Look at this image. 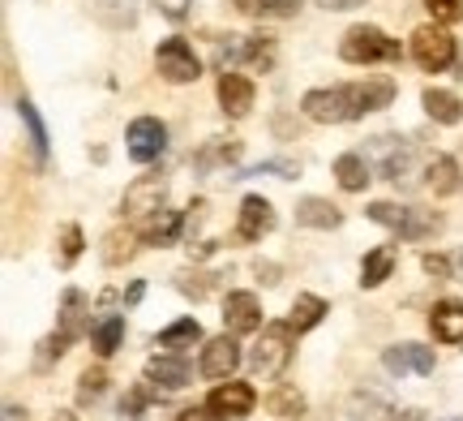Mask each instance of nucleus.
<instances>
[{"label":"nucleus","instance_id":"obj_1","mask_svg":"<svg viewBox=\"0 0 463 421\" xmlns=\"http://www.w3.org/2000/svg\"><path fill=\"white\" fill-rule=\"evenodd\" d=\"M391 100H395V82L391 78H364V82L309 91L300 100V112L309 120H317V125H344V120H356L364 112H378Z\"/></svg>","mask_w":463,"mask_h":421},{"label":"nucleus","instance_id":"obj_2","mask_svg":"<svg viewBox=\"0 0 463 421\" xmlns=\"http://www.w3.org/2000/svg\"><path fill=\"white\" fill-rule=\"evenodd\" d=\"M292 336H297V327H292V322H270V327H262V336H258L253 353H249V366H253L258 378H279V374L288 370L292 349H297Z\"/></svg>","mask_w":463,"mask_h":421},{"label":"nucleus","instance_id":"obj_3","mask_svg":"<svg viewBox=\"0 0 463 421\" xmlns=\"http://www.w3.org/2000/svg\"><path fill=\"white\" fill-rule=\"evenodd\" d=\"M369 219L399 236H408V241H420V236L442 228V219L433 211H416V206H399V203H369Z\"/></svg>","mask_w":463,"mask_h":421},{"label":"nucleus","instance_id":"obj_4","mask_svg":"<svg viewBox=\"0 0 463 421\" xmlns=\"http://www.w3.org/2000/svg\"><path fill=\"white\" fill-rule=\"evenodd\" d=\"M339 56L352 65H373V61H399V43L386 39L378 26H352L339 43Z\"/></svg>","mask_w":463,"mask_h":421},{"label":"nucleus","instance_id":"obj_5","mask_svg":"<svg viewBox=\"0 0 463 421\" xmlns=\"http://www.w3.org/2000/svg\"><path fill=\"white\" fill-rule=\"evenodd\" d=\"M412 61L425 73H442V69L455 65V39L442 26H420L412 34Z\"/></svg>","mask_w":463,"mask_h":421},{"label":"nucleus","instance_id":"obj_6","mask_svg":"<svg viewBox=\"0 0 463 421\" xmlns=\"http://www.w3.org/2000/svg\"><path fill=\"white\" fill-rule=\"evenodd\" d=\"M155 65H159V73L167 82H198L202 73V61L194 56V48L184 39H164L159 52H155Z\"/></svg>","mask_w":463,"mask_h":421},{"label":"nucleus","instance_id":"obj_7","mask_svg":"<svg viewBox=\"0 0 463 421\" xmlns=\"http://www.w3.org/2000/svg\"><path fill=\"white\" fill-rule=\"evenodd\" d=\"M125 142H129V155L137 159V164H155L159 155H164L167 147V129H164V120H155V117H137L129 125V134H125Z\"/></svg>","mask_w":463,"mask_h":421},{"label":"nucleus","instance_id":"obj_8","mask_svg":"<svg viewBox=\"0 0 463 421\" xmlns=\"http://www.w3.org/2000/svg\"><path fill=\"white\" fill-rule=\"evenodd\" d=\"M164 198H167L164 177H137V181L125 189V215H133V219L159 215V211H164Z\"/></svg>","mask_w":463,"mask_h":421},{"label":"nucleus","instance_id":"obj_9","mask_svg":"<svg viewBox=\"0 0 463 421\" xmlns=\"http://www.w3.org/2000/svg\"><path fill=\"white\" fill-rule=\"evenodd\" d=\"M258 405V396L249 383H219L211 396H206V413L211 417H249Z\"/></svg>","mask_w":463,"mask_h":421},{"label":"nucleus","instance_id":"obj_10","mask_svg":"<svg viewBox=\"0 0 463 421\" xmlns=\"http://www.w3.org/2000/svg\"><path fill=\"white\" fill-rule=\"evenodd\" d=\"M223 327H228L232 336H249V331H258L262 327V305L253 292H228V301H223Z\"/></svg>","mask_w":463,"mask_h":421},{"label":"nucleus","instance_id":"obj_11","mask_svg":"<svg viewBox=\"0 0 463 421\" xmlns=\"http://www.w3.org/2000/svg\"><path fill=\"white\" fill-rule=\"evenodd\" d=\"M382 366L391 374H433V349L425 344H391L386 353H382Z\"/></svg>","mask_w":463,"mask_h":421},{"label":"nucleus","instance_id":"obj_12","mask_svg":"<svg viewBox=\"0 0 463 421\" xmlns=\"http://www.w3.org/2000/svg\"><path fill=\"white\" fill-rule=\"evenodd\" d=\"M270 228H275V206L266 203V198H258V194H249L245 203H241L236 236H241V241H262Z\"/></svg>","mask_w":463,"mask_h":421},{"label":"nucleus","instance_id":"obj_13","mask_svg":"<svg viewBox=\"0 0 463 421\" xmlns=\"http://www.w3.org/2000/svg\"><path fill=\"white\" fill-rule=\"evenodd\" d=\"M373 155L382 159V172L391 181H408V172H412V142L382 134V138H373Z\"/></svg>","mask_w":463,"mask_h":421},{"label":"nucleus","instance_id":"obj_14","mask_svg":"<svg viewBox=\"0 0 463 421\" xmlns=\"http://www.w3.org/2000/svg\"><path fill=\"white\" fill-rule=\"evenodd\" d=\"M236 366H241V349H236L232 331L215 336L206 349H202V374H206V378H228Z\"/></svg>","mask_w":463,"mask_h":421},{"label":"nucleus","instance_id":"obj_15","mask_svg":"<svg viewBox=\"0 0 463 421\" xmlns=\"http://www.w3.org/2000/svg\"><path fill=\"white\" fill-rule=\"evenodd\" d=\"M219 103H223V112L228 117H245L249 108H253V82H249L245 73H219Z\"/></svg>","mask_w":463,"mask_h":421},{"label":"nucleus","instance_id":"obj_16","mask_svg":"<svg viewBox=\"0 0 463 421\" xmlns=\"http://www.w3.org/2000/svg\"><path fill=\"white\" fill-rule=\"evenodd\" d=\"M184 228H189V215H184V211H159V215H150L142 241L155 245V250H164V245H176V241H181Z\"/></svg>","mask_w":463,"mask_h":421},{"label":"nucleus","instance_id":"obj_17","mask_svg":"<svg viewBox=\"0 0 463 421\" xmlns=\"http://www.w3.org/2000/svg\"><path fill=\"white\" fill-rule=\"evenodd\" d=\"M430 331L442 344H463V301H438L430 314Z\"/></svg>","mask_w":463,"mask_h":421},{"label":"nucleus","instance_id":"obj_18","mask_svg":"<svg viewBox=\"0 0 463 421\" xmlns=\"http://www.w3.org/2000/svg\"><path fill=\"white\" fill-rule=\"evenodd\" d=\"M146 378L159 383V388H167V391H181L184 383H189V361H184V357H150Z\"/></svg>","mask_w":463,"mask_h":421},{"label":"nucleus","instance_id":"obj_19","mask_svg":"<svg viewBox=\"0 0 463 421\" xmlns=\"http://www.w3.org/2000/svg\"><path fill=\"white\" fill-rule=\"evenodd\" d=\"M425 186H430V194H438V198L455 194V189H459V164H455L450 155H433L430 164H425Z\"/></svg>","mask_w":463,"mask_h":421},{"label":"nucleus","instance_id":"obj_20","mask_svg":"<svg viewBox=\"0 0 463 421\" xmlns=\"http://www.w3.org/2000/svg\"><path fill=\"white\" fill-rule=\"evenodd\" d=\"M420 103H425V112H430L438 125H459L463 120V103H459V95H450V91L430 86V91L420 95Z\"/></svg>","mask_w":463,"mask_h":421},{"label":"nucleus","instance_id":"obj_21","mask_svg":"<svg viewBox=\"0 0 463 421\" xmlns=\"http://www.w3.org/2000/svg\"><path fill=\"white\" fill-rule=\"evenodd\" d=\"M297 224H305V228H339V224H344V211L335 203H326V198H305V203L297 206Z\"/></svg>","mask_w":463,"mask_h":421},{"label":"nucleus","instance_id":"obj_22","mask_svg":"<svg viewBox=\"0 0 463 421\" xmlns=\"http://www.w3.org/2000/svg\"><path fill=\"white\" fill-rule=\"evenodd\" d=\"M335 177H339V186H344L347 194H361V189L373 181V177H369V159L356 151H347L335 159Z\"/></svg>","mask_w":463,"mask_h":421},{"label":"nucleus","instance_id":"obj_23","mask_svg":"<svg viewBox=\"0 0 463 421\" xmlns=\"http://www.w3.org/2000/svg\"><path fill=\"white\" fill-rule=\"evenodd\" d=\"M120 340H125V319H120V314H103V319L90 327V344H95L99 357H112L116 349H120Z\"/></svg>","mask_w":463,"mask_h":421},{"label":"nucleus","instance_id":"obj_24","mask_svg":"<svg viewBox=\"0 0 463 421\" xmlns=\"http://www.w3.org/2000/svg\"><path fill=\"white\" fill-rule=\"evenodd\" d=\"M245 17H258V22H270V17H297L300 0H232Z\"/></svg>","mask_w":463,"mask_h":421},{"label":"nucleus","instance_id":"obj_25","mask_svg":"<svg viewBox=\"0 0 463 421\" xmlns=\"http://www.w3.org/2000/svg\"><path fill=\"white\" fill-rule=\"evenodd\" d=\"M391 271H395V250L391 245H382V250L364 254L361 263V288H378L382 280H391Z\"/></svg>","mask_w":463,"mask_h":421},{"label":"nucleus","instance_id":"obj_26","mask_svg":"<svg viewBox=\"0 0 463 421\" xmlns=\"http://www.w3.org/2000/svg\"><path fill=\"white\" fill-rule=\"evenodd\" d=\"M326 319V301H322V297H314V292H300L297 301H292V327H297V336L300 331H314L317 322Z\"/></svg>","mask_w":463,"mask_h":421},{"label":"nucleus","instance_id":"obj_27","mask_svg":"<svg viewBox=\"0 0 463 421\" xmlns=\"http://www.w3.org/2000/svg\"><path fill=\"white\" fill-rule=\"evenodd\" d=\"M202 340V327L198 319H176L172 327L159 331V349H172V353H181V349H194Z\"/></svg>","mask_w":463,"mask_h":421},{"label":"nucleus","instance_id":"obj_28","mask_svg":"<svg viewBox=\"0 0 463 421\" xmlns=\"http://www.w3.org/2000/svg\"><path fill=\"white\" fill-rule=\"evenodd\" d=\"M86 331V297L78 288H69L65 292V310H61V336L78 340Z\"/></svg>","mask_w":463,"mask_h":421},{"label":"nucleus","instance_id":"obj_29","mask_svg":"<svg viewBox=\"0 0 463 421\" xmlns=\"http://www.w3.org/2000/svg\"><path fill=\"white\" fill-rule=\"evenodd\" d=\"M17 117H22L26 134H31V151H34V159L43 164V159H48V129H43V120H39V112H34V103H31V100H22V103H17Z\"/></svg>","mask_w":463,"mask_h":421},{"label":"nucleus","instance_id":"obj_30","mask_svg":"<svg viewBox=\"0 0 463 421\" xmlns=\"http://www.w3.org/2000/svg\"><path fill=\"white\" fill-rule=\"evenodd\" d=\"M137 241H142V236L129 233V228H125V233H120V228H116V233H108V245H103V263H108V267H120V263H129L133 250H137Z\"/></svg>","mask_w":463,"mask_h":421},{"label":"nucleus","instance_id":"obj_31","mask_svg":"<svg viewBox=\"0 0 463 421\" xmlns=\"http://www.w3.org/2000/svg\"><path fill=\"white\" fill-rule=\"evenodd\" d=\"M391 405L378 400V396H369V391H356L352 396V421H391Z\"/></svg>","mask_w":463,"mask_h":421},{"label":"nucleus","instance_id":"obj_32","mask_svg":"<svg viewBox=\"0 0 463 421\" xmlns=\"http://www.w3.org/2000/svg\"><path fill=\"white\" fill-rule=\"evenodd\" d=\"M95 14L108 26H133L137 22V0H95Z\"/></svg>","mask_w":463,"mask_h":421},{"label":"nucleus","instance_id":"obj_33","mask_svg":"<svg viewBox=\"0 0 463 421\" xmlns=\"http://www.w3.org/2000/svg\"><path fill=\"white\" fill-rule=\"evenodd\" d=\"M245 61L249 65H275V39L270 34H245Z\"/></svg>","mask_w":463,"mask_h":421},{"label":"nucleus","instance_id":"obj_34","mask_svg":"<svg viewBox=\"0 0 463 421\" xmlns=\"http://www.w3.org/2000/svg\"><path fill=\"white\" fill-rule=\"evenodd\" d=\"M270 413H275V417H300V413H305V396H300L297 388H275Z\"/></svg>","mask_w":463,"mask_h":421},{"label":"nucleus","instance_id":"obj_35","mask_svg":"<svg viewBox=\"0 0 463 421\" xmlns=\"http://www.w3.org/2000/svg\"><path fill=\"white\" fill-rule=\"evenodd\" d=\"M215 280H219V275H206V271H181V275H176V288H181L184 297L202 301V297L215 288Z\"/></svg>","mask_w":463,"mask_h":421},{"label":"nucleus","instance_id":"obj_36","mask_svg":"<svg viewBox=\"0 0 463 421\" xmlns=\"http://www.w3.org/2000/svg\"><path fill=\"white\" fill-rule=\"evenodd\" d=\"M236 155H241V142H232V138H215V142L198 155V168H211V164H232Z\"/></svg>","mask_w":463,"mask_h":421},{"label":"nucleus","instance_id":"obj_37","mask_svg":"<svg viewBox=\"0 0 463 421\" xmlns=\"http://www.w3.org/2000/svg\"><path fill=\"white\" fill-rule=\"evenodd\" d=\"M103 383H108V374L103 370H86L82 383H78V405H95L103 396Z\"/></svg>","mask_w":463,"mask_h":421},{"label":"nucleus","instance_id":"obj_38","mask_svg":"<svg viewBox=\"0 0 463 421\" xmlns=\"http://www.w3.org/2000/svg\"><path fill=\"white\" fill-rule=\"evenodd\" d=\"M78 254H82V228H78V224H69L65 233H61V263L73 267V263H78Z\"/></svg>","mask_w":463,"mask_h":421},{"label":"nucleus","instance_id":"obj_39","mask_svg":"<svg viewBox=\"0 0 463 421\" xmlns=\"http://www.w3.org/2000/svg\"><path fill=\"white\" fill-rule=\"evenodd\" d=\"M425 9L433 14V22L450 26V22H459L463 17V0H425Z\"/></svg>","mask_w":463,"mask_h":421},{"label":"nucleus","instance_id":"obj_40","mask_svg":"<svg viewBox=\"0 0 463 421\" xmlns=\"http://www.w3.org/2000/svg\"><path fill=\"white\" fill-rule=\"evenodd\" d=\"M189 5H194V0H155V9H159L167 22H184V17H189Z\"/></svg>","mask_w":463,"mask_h":421},{"label":"nucleus","instance_id":"obj_41","mask_svg":"<svg viewBox=\"0 0 463 421\" xmlns=\"http://www.w3.org/2000/svg\"><path fill=\"white\" fill-rule=\"evenodd\" d=\"M420 267L430 271L433 280H450V263L442 258V254H425V258H420Z\"/></svg>","mask_w":463,"mask_h":421},{"label":"nucleus","instance_id":"obj_42","mask_svg":"<svg viewBox=\"0 0 463 421\" xmlns=\"http://www.w3.org/2000/svg\"><path fill=\"white\" fill-rule=\"evenodd\" d=\"M142 408H146V388L129 391V396H125V400H120V413H125V417H137V413H142Z\"/></svg>","mask_w":463,"mask_h":421},{"label":"nucleus","instance_id":"obj_43","mask_svg":"<svg viewBox=\"0 0 463 421\" xmlns=\"http://www.w3.org/2000/svg\"><path fill=\"white\" fill-rule=\"evenodd\" d=\"M322 9H331V14H344V9H356V5H364V0H317Z\"/></svg>","mask_w":463,"mask_h":421},{"label":"nucleus","instance_id":"obj_44","mask_svg":"<svg viewBox=\"0 0 463 421\" xmlns=\"http://www.w3.org/2000/svg\"><path fill=\"white\" fill-rule=\"evenodd\" d=\"M176 421H211V413H206V408H184Z\"/></svg>","mask_w":463,"mask_h":421},{"label":"nucleus","instance_id":"obj_45","mask_svg":"<svg viewBox=\"0 0 463 421\" xmlns=\"http://www.w3.org/2000/svg\"><path fill=\"white\" fill-rule=\"evenodd\" d=\"M0 421H26V408H17V405H5V417Z\"/></svg>","mask_w":463,"mask_h":421},{"label":"nucleus","instance_id":"obj_46","mask_svg":"<svg viewBox=\"0 0 463 421\" xmlns=\"http://www.w3.org/2000/svg\"><path fill=\"white\" fill-rule=\"evenodd\" d=\"M395 421H430L420 408H403V413H395Z\"/></svg>","mask_w":463,"mask_h":421},{"label":"nucleus","instance_id":"obj_47","mask_svg":"<svg viewBox=\"0 0 463 421\" xmlns=\"http://www.w3.org/2000/svg\"><path fill=\"white\" fill-rule=\"evenodd\" d=\"M450 421H463V417H450Z\"/></svg>","mask_w":463,"mask_h":421}]
</instances>
